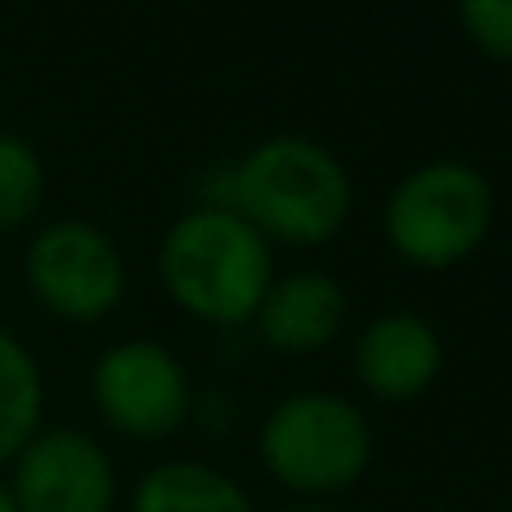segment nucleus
<instances>
[{
    "label": "nucleus",
    "instance_id": "obj_12",
    "mask_svg": "<svg viewBox=\"0 0 512 512\" xmlns=\"http://www.w3.org/2000/svg\"><path fill=\"white\" fill-rule=\"evenodd\" d=\"M45 203V162L23 135L0 131V234L27 225Z\"/></svg>",
    "mask_w": 512,
    "mask_h": 512
},
{
    "label": "nucleus",
    "instance_id": "obj_3",
    "mask_svg": "<svg viewBox=\"0 0 512 512\" xmlns=\"http://www.w3.org/2000/svg\"><path fill=\"white\" fill-rule=\"evenodd\" d=\"M495 225V189L486 171L436 158L396 180L382 212L391 252L414 270H454L481 252Z\"/></svg>",
    "mask_w": 512,
    "mask_h": 512
},
{
    "label": "nucleus",
    "instance_id": "obj_2",
    "mask_svg": "<svg viewBox=\"0 0 512 512\" xmlns=\"http://www.w3.org/2000/svg\"><path fill=\"white\" fill-rule=\"evenodd\" d=\"M167 297L198 324H252L265 288L274 283V252L230 207L203 203L167 230L158 248Z\"/></svg>",
    "mask_w": 512,
    "mask_h": 512
},
{
    "label": "nucleus",
    "instance_id": "obj_4",
    "mask_svg": "<svg viewBox=\"0 0 512 512\" xmlns=\"http://www.w3.org/2000/svg\"><path fill=\"white\" fill-rule=\"evenodd\" d=\"M256 454L283 490L301 499L342 495L369 472L373 427L333 391H292L265 414Z\"/></svg>",
    "mask_w": 512,
    "mask_h": 512
},
{
    "label": "nucleus",
    "instance_id": "obj_1",
    "mask_svg": "<svg viewBox=\"0 0 512 512\" xmlns=\"http://www.w3.org/2000/svg\"><path fill=\"white\" fill-rule=\"evenodd\" d=\"M216 207L243 216L270 248H324L351 216V176L310 135H270L225 171Z\"/></svg>",
    "mask_w": 512,
    "mask_h": 512
},
{
    "label": "nucleus",
    "instance_id": "obj_6",
    "mask_svg": "<svg viewBox=\"0 0 512 512\" xmlns=\"http://www.w3.org/2000/svg\"><path fill=\"white\" fill-rule=\"evenodd\" d=\"M90 400L113 432L131 441H167L194 409L185 364L153 337L113 342L90 369Z\"/></svg>",
    "mask_w": 512,
    "mask_h": 512
},
{
    "label": "nucleus",
    "instance_id": "obj_7",
    "mask_svg": "<svg viewBox=\"0 0 512 512\" xmlns=\"http://www.w3.org/2000/svg\"><path fill=\"white\" fill-rule=\"evenodd\" d=\"M9 468L18 512H113L117 504L113 459L77 427H41Z\"/></svg>",
    "mask_w": 512,
    "mask_h": 512
},
{
    "label": "nucleus",
    "instance_id": "obj_8",
    "mask_svg": "<svg viewBox=\"0 0 512 512\" xmlns=\"http://www.w3.org/2000/svg\"><path fill=\"white\" fill-rule=\"evenodd\" d=\"M355 382L382 405L418 400L445 369V342L414 310H387L369 319L351 351Z\"/></svg>",
    "mask_w": 512,
    "mask_h": 512
},
{
    "label": "nucleus",
    "instance_id": "obj_9",
    "mask_svg": "<svg viewBox=\"0 0 512 512\" xmlns=\"http://www.w3.org/2000/svg\"><path fill=\"white\" fill-rule=\"evenodd\" d=\"M252 324H256V337L270 351H283V355L324 351L346 324V292L328 270L274 274Z\"/></svg>",
    "mask_w": 512,
    "mask_h": 512
},
{
    "label": "nucleus",
    "instance_id": "obj_5",
    "mask_svg": "<svg viewBox=\"0 0 512 512\" xmlns=\"http://www.w3.org/2000/svg\"><path fill=\"white\" fill-rule=\"evenodd\" d=\"M23 274L32 297L68 324H95L126 297V256L113 234L81 216L41 225L27 243Z\"/></svg>",
    "mask_w": 512,
    "mask_h": 512
},
{
    "label": "nucleus",
    "instance_id": "obj_14",
    "mask_svg": "<svg viewBox=\"0 0 512 512\" xmlns=\"http://www.w3.org/2000/svg\"><path fill=\"white\" fill-rule=\"evenodd\" d=\"M279 512H337V508H328V504H288Z\"/></svg>",
    "mask_w": 512,
    "mask_h": 512
},
{
    "label": "nucleus",
    "instance_id": "obj_10",
    "mask_svg": "<svg viewBox=\"0 0 512 512\" xmlns=\"http://www.w3.org/2000/svg\"><path fill=\"white\" fill-rule=\"evenodd\" d=\"M131 512H256L248 490L198 459H167L135 486Z\"/></svg>",
    "mask_w": 512,
    "mask_h": 512
},
{
    "label": "nucleus",
    "instance_id": "obj_13",
    "mask_svg": "<svg viewBox=\"0 0 512 512\" xmlns=\"http://www.w3.org/2000/svg\"><path fill=\"white\" fill-rule=\"evenodd\" d=\"M463 32L472 36L477 50H486L490 59L512 63V0H477V5H463L459 14Z\"/></svg>",
    "mask_w": 512,
    "mask_h": 512
},
{
    "label": "nucleus",
    "instance_id": "obj_11",
    "mask_svg": "<svg viewBox=\"0 0 512 512\" xmlns=\"http://www.w3.org/2000/svg\"><path fill=\"white\" fill-rule=\"evenodd\" d=\"M45 382L32 351L0 328V468L18 459L27 441L41 432Z\"/></svg>",
    "mask_w": 512,
    "mask_h": 512
},
{
    "label": "nucleus",
    "instance_id": "obj_15",
    "mask_svg": "<svg viewBox=\"0 0 512 512\" xmlns=\"http://www.w3.org/2000/svg\"><path fill=\"white\" fill-rule=\"evenodd\" d=\"M0 512H18V508H14V495H9L5 481H0Z\"/></svg>",
    "mask_w": 512,
    "mask_h": 512
}]
</instances>
